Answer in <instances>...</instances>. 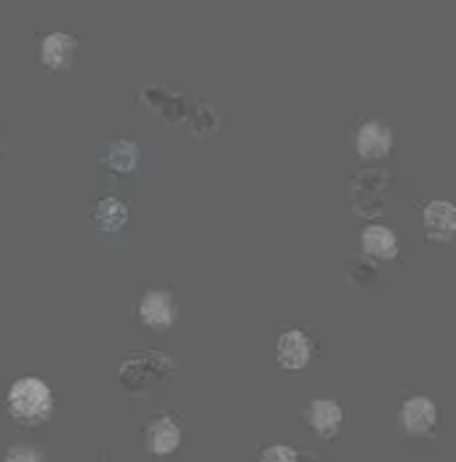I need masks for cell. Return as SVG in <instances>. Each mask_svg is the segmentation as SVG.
Listing matches in <instances>:
<instances>
[{
    "instance_id": "cell-8",
    "label": "cell",
    "mask_w": 456,
    "mask_h": 462,
    "mask_svg": "<svg viewBox=\"0 0 456 462\" xmlns=\"http://www.w3.org/2000/svg\"><path fill=\"white\" fill-rule=\"evenodd\" d=\"M422 222L430 241L449 244L456 236V206L451 200H430L422 211Z\"/></svg>"
},
{
    "instance_id": "cell-12",
    "label": "cell",
    "mask_w": 456,
    "mask_h": 462,
    "mask_svg": "<svg viewBox=\"0 0 456 462\" xmlns=\"http://www.w3.org/2000/svg\"><path fill=\"white\" fill-rule=\"evenodd\" d=\"M94 222L107 230V233H118L126 219H129V206L118 196H102V199L94 203V211H91Z\"/></svg>"
},
{
    "instance_id": "cell-7",
    "label": "cell",
    "mask_w": 456,
    "mask_h": 462,
    "mask_svg": "<svg viewBox=\"0 0 456 462\" xmlns=\"http://www.w3.org/2000/svg\"><path fill=\"white\" fill-rule=\"evenodd\" d=\"M182 444V428L174 417L169 414H160L155 417L147 430H144V447L150 455L155 457H166V455H174Z\"/></svg>"
},
{
    "instance_id": "cell-9",
    "label": "cell",
    "mask_w": 456,
    "mask_h": 462,
    "mask_svg": "<svg viewBox=\"0 0 456 462\" xmlns=\"http://www.w3.org/2000/svg\"><path fill=\"white\" fill-rule=\"evenodd\" d=\"M305 422L321 436V439H333L342 425H344V409L339 401L333 398H315L307 409H305Z\"/></svg>"
},
{
    "instance_id": "cell-6",
    "label": "cell",
    "mask_w": 456,
    "mask_h": 462,
    "mask_svg": "<svg viewBox=\"0 0 456 462\" xmlns=\"http://www.w3.org/2000/svg\"><path fill=\"white\" fill-rule=\"evenodd\" d=\"M392 144H395V136L392 129L382 121H363L355 132V152L363 158V161H382L392 152Z\"/></svg>"
},
{
    "instance_id": "cell-13",
    "label": "cell",
    "mask_w": 456,
    "mask_h": 462,
    "mask_svg": "<svg viewBox=\"0 0 456 462\" xmlns=\"http://www.w3.org/2000/svg\"><path fill=\"white\" fill-rule=\"evenodd\" d=\"M136 163H139V147H136L133 142L121 139V142H115V144L110 147V152H107V166H110L113 171H118V174H129V171L136 169Z\"/></svg>"
},
{
    "instance_id": "cell-2",
    "label": "cell",
    "mask_w": 456,
    "mask_h": 462,
    "mask_svg": "<svg viewBox=\"0 0 456 462\" xmlns=\"http://www.w3.org/2000/svg\"><path fill=\"white\" fill-rule=\"evenodd\" d=\"M136 316L144 329L163 334L177 324V300L169 289H147L139 300Z\"/></svg>"
},
{
    "instance_id": "cell-14",
    "label": "cell",
    "mask_w": 456,
    "mask_h": 462,
    "mask_svg": "<svg viewBox=\"0 0 456 462\" xmlns=\"http://www.w3.org/2000/svg\"><path fill=\"white\" fill-rule=\"evenodd\" d=\"M305 455L296 452L294 447H286V444H272L267 447L260 455V462H302Z\"/></svg>"
},
{
    "instance_id": "cell-4",
    "label": "cell",
    "mask_w": 456,
    "mask_h": 462,
    "mask_svg": "<svg viewBox=\"0 0 456 462\" xmlns=\"http://www.w3.org/2000/svg\"><path fill=\"white\" fill-rule=\"evenodd\" d=\"M174 372V361L160 356V353H144V356H133L129 358L123 366H121V380L123 385L129 388L131 393H141L144 391V383L147 380H155L158 377H171Z\"/></svg>"
},
{
    "instance_id": "cell-3",
    "label": "cell",
    "mask_w": 456,
    "mask_h": 462,
    "mask_svg": "<svg viewBox=\"0 0 456 462\" xmlns=\"http://www.w3.org/2000/svg\"><path fill=\"white\" fill-rule=\"evenodd\" d=\"M315 353H318V345L310 337V331L305 329H286L278 337V345H275L278 364L286 372L307 369V364L315 358Z\"/></svg>"
},
{
    "instance_id": "cell-10",
    "label": "cell",
    "mask_w": 456,
    "mask_h": 462,
    "mask_svg": "<svg viewBox=\"0 0 456 462\" xmlns=\"http://www.w3.org/2000/svg\"><path fill=\"white\" fill-rule=\"evenodd\" d=\"M360 244H363V252L371 260H379V263H392L400 254L397 236L388 225H366L363 233H360Z\"/></svg>"
},
{
    "instance_id": "cell-5",
    "label": "cell",
    "mask_w": 456,
    "mask_h": 462,
    "mask_svg": "<svg viewBox=\"0 0 456 462\" xmlns=\"http://www.w3.org/2000/svg\"><path fill=\"white\" fill-rule=\"evenodd\" d=\"M400 422L408 436H433L441 425V406L433 398L408 396L400 406Z\"/></svg>"
},
{
    "instance_id": "cell-11",
    "label": "cell",
    "mask_w": 456,
    "mask_h": 462,
    "mask_svg": "<svg viewBox=\"0 0 456 462\" xmlns=\"http://www.w3.org/2000/svg\"><path fill=\"white\" fill-rule=\"evenodd\" d=\"M75 51H78V38L67 32H51L41 41V62L54 72L69 69Z\"/></svg>"
},
{
    "instance_id": "cell-15",
    "label": "cell",
    "mask_w": 456,
    "mask_h": 462,
    "mask_svg": "<svg viewBox=\"0 0 456 462\" xmlns=\"http://www.w3.org/2000/svg\"><path fill=\"white\" fill-rule=\"evenodd\" d=\"M3 462H43V455L35 447L22 444V447H11Z\"/></svg>"
},
{
    "instance_id": "cell-1",
    "label": "cell",
    "mask_w": 456,
    "mask_h": 462,
    "mask_svg": "<svg viewBox=\"0 0 456 462\" xmlns=\"http://www.w3.org/2000/svg\"><path fill=\"white\" fill-rule=\"evenodd\" d=\"M8 411L22 425H41L54 411L51 388L41 377H22L8 391Z\"/></svg>"
}]
</instances>
